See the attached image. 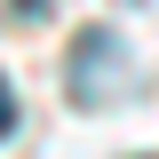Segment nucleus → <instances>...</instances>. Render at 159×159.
Wrapping results in <instances>:
<instances>
[{"label":"nucleus","instance_id":"f257e3e1","mask_svg":"<svg viewBox=\"0 0 159 159\" xmlns=\"http://www.w3.org/2000/svg\"><path fill=\"white\" fill-rule=\"evenodd\" d=\"M103 64H119V40L111 32H88V40H80V72H72V96L80 103H103V96H111Z\"/></svg>","mask_w":159,"mask_h":159},{"label":"nucleus","instance_id":"f03ea898","mask_svg":"<svg viewBox=\"0 0 159 159\" xmlns=\"http://www.w3.org/2000/svg\"><path fill=\"white\" fill-rule=\"evenodd\" d=\"M8 127H16V88L0 80V135H8Z\"/></svg>","mask_w":159,"mask_h":159}]
</instances>
